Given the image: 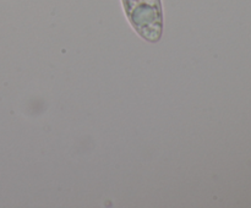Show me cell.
Returning <instances> with one entry per match:
<instances>
[{
	"label": "cell",
	"instance_id": "6da1fadb",
	"mask_svg": "<svg viewBox=\"0 0 251 208\" xmlns=\"http://www.w3.org/2000/svg\"><path fill=\"white\" fill-rule=\"evenodd\" d=\"M124 10L137 33L150 42L161 38L163 27L161 0H123Z\"/></svg>",
	"mask_w": 251,
	"mask_h": 208
}]
</instances>
